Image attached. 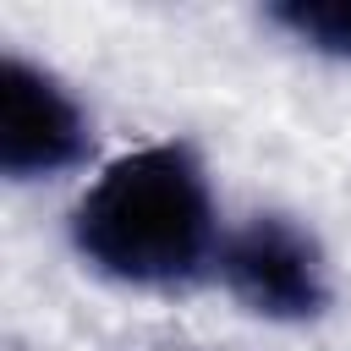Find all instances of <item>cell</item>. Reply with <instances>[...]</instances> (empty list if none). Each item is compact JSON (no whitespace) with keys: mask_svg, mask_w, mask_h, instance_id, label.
<instances>
[{"mask_svg":"<svg viewBox=\"0 0 351 351\" xmlns=\"http://www.w3.org/2000/svg\"><path fill=\"white\" fill-rule=\"evenodd\" d=\"M93 148L82 99L27 55L0 60V170L5 181H55Z\"/></svg>","mask_w":351,"mask_h":351,"instance_id":"3","label":"cell"},{"mask_svg":"<svg viewBox=\"0 0 351 351\" xmlns=\"http://www.w3.org/2000/svg\"><path fill=\"white\" fill-rule=\"evenodd\" d=\"M269 22L291 44L351 66V0H285V5L269 11Z\"/></svg>","mask_w":351,"mask_h":351,"instance_id":"4","label":"cell"},{"mask_svg":"<svg viewBox=\"0 0 351 351\" xmlns=\"http://www.w3.org/2000/svg\"><path fill=\"white\" fill-rule=\"evenodd\" d=\"M214 274L247 313L269 324H307L335 296L318 236L291 214H252L236 230H225Z\"/></svg>","mask_w":351,"mask_h":351,"instance_id":"2","label":"cell"},{"mask_svg":"<svg viewBox=\"0 0 351 351\" xmlns=\"http://www.w3.org/2000/svg\"><path fill=\"white\" fill-rule=\"evenodd\" d=\"M66 230L93 274L137 291L192 285L225 241L208 170L186 143H148L104 165Z\"/></svg>","mask_w":351,"mask_h":351,"instance_id":"1","label":"cell"}]
</instances>
